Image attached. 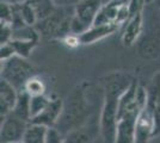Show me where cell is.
Here are the masks:
<instances>
[{"label":"cell","instance_id":"cell-6","mask_svg":"<svg viewBox=\"0 0 160 143\" xmlns=\"http://www.w3.org/2000/svg\"><path fill=\"white\" fill-rule=\"evenodd\" d=\"M139 115V111H133L118 118L115 143H135L136 121Z\"/></svg>","mask_w":160,"mask_h":143},{"label":"cell","instance_id":"cell-10","mask_svg":"<svg viewBox=\"0 0 160 143\" xmlns=\"http://www.w3.org/2000/svg\"><path fill=\"white\" fill-rule=\"evenodd\" d=\"M118 29H121L116 24H104V25H92L87 30L86 32L79 36V40L81 44H91L97 41H100L108 36L116 32Z\"/></svg>","mask_w":160,"mask_h":143},{"label":"cell","instance_id":"cell-1","mask_svg":"<svg viewBox=\"0 0 160 143\" xmlns=\"http://www.w3.org/2000/svg\"><path fill=\"white\" fill-rule=\"evenodd\" d=\"M132 82L133 80L128 75L121 73L110 75L105 81L104 102L99 118V131L103 143H115L120 99Z\"/></svg>","mask_w":160,"mask_h":143},{"label":"cell","instance_id":"cell-11","mask_svg":"<svg viewBox=\"0 0 160 143\" xmlns=\"http://www.w3.org/2000/svg\"><path fill=\"white\" fill-rule=\"evenodd\" d=\"M122 6L123 4H121L118 1H109V2L103 4V6L96 17L93 25H104V24L118 25V14H120Z\"/></svg>","mask_w":160,"mask_h":143},{"label":"cell","instance_id":"cell-26","mask_svg":"<svg viewBox=\"0 0 160 143\" xmlns=\"http://www.w3.org/2000/svg\"><path fill=\"white\" fill-rule=\"evenodd\" d=\"M14 55H16V51H14V48L12 47L11 43L1 45V48H0V59H1V62L10 60L11 57H13Z\"/></svg>","mask_w":160,"mask_h":143},{"label":"cell","instance_id":"cell-24","mask_svg":"<svg viewBox=\"0 0 160 143\" xmlns=\"http://www.w3.org/2000/svg\"><path fill=\"white\" fill-rule=\"evenodd\" d=\"M12 36H13V27L8 23H2L0 25V43L1 45L7 44L12 41Z\"/></svg>","mask_w":160,"mask_h":143},{"label":"cell","instance_id":"cell-22","mask_svg":"<svg viewBox=\"0 0 160 143\" xmlns=\"http://www.w3.org/2000/svg\"><path fill=\"white\" fill-rule=\"evenodd\" d=\"M160 136V95L155 99L153 107V134L152 138Z\"/></svg>","mask_w":160,"mask_h":143},{"label":"cell","instance_id":"cell-15","mask_svg":"<svg viewBox=\"0 0 160 143\" xmlns=\"http://www.w3.org/2000/svg\"><path fill=\"white\" fill-rule=\"evenodd\" d=\"M48 129H49V128H47V126L30 123L22 142L23 143H46L47 142Z\"/></svg>","mask_w":160,"mask_h":143},{"label":"cell","instance_id":"cell-20","mask_svg":"<svg viewBox=\"0 0 160 143\" xmlns=\"http://www.w3.org/2000/svg\"><path fill=\"white\" fill-rule=\"evenodd\" d=\"M50 102H52V99L46 94L31 97V119L42 113Z\"/></svg>","mask_w":160,"mask_h":143},{"label":"cell","instance_id":"cell-18","mask_svg":"<svg viewBox=\"0 0 160 143\" xmlns=\"http://www.w3.org/2000/svg\"><path fill=\"white\" fill-rule=\"evenodd\" d=\"M91 131L87 132L84 129V126H81L79 129L73 130L71 132H68L65 136V143H90L91 138Z\"/></svg>","mask_w":160,"mask_h":143},{"label":"cell","instance_id":"cell-19","mask_svg":"<svg viewBox=\"0 0 160 143\" xmlns=\"http://www.w3.org/2000/svg\"><path fill=\"white\" fill-rule=\"evenodd\" d=\"M37 42L38 41H11L10 43L14 48L16 55L28 59L31 54L32 49L37 45Z\"/></svg>","mask_w":160,"mask_h":143},{"label":"cell","instance_id":"cell-32","mask_svg":"<svg viewBox=\"0 0 160 143\" xmlns=\"http://www.w3.org/2000/svg\"><path fill=\"white\" fill-rule=\"evenodd\" d=\"M7 1H10V2H12V0H7ZM12 4H13V2H12Z\"/></svg>","mask_w":160,"mask_h":143},{"label":"cell","instance_id":"cell-7","mask_svg":"<svg viewBox=\"0 0 160 143\" xmlns=\"http://www.w3.org/2000/svg\"><path fill=\"white\" fill-rule=\"evenodd\" d=\"M63 106H65V104L61 99H52V102H49L46 110L38 116L32 118L30 123L43 125L47 128H55L62 116Z\"/></svg>","mask_w":160,"mask_h":143},{"label":"cell","instance_id":"cell-9","mask_svg":"<svg viewBox=\"0 0 160 143\" xmlns=\"http://www.w3.org/2000/svg\"><path fill=\"white\" fill-rule=\"evenodd\" d=\"M18 93L19 92L11 83L1 79L0 81V118L1 119H4L7 115L12 112L18 98Z\"/></svg>","mask_w":160,"mask_h":143},{"label":"cell","instance_id":"cell-4","mask_svg":"<svg viewBox=\"0 0 160 143\" xmlns=\"http://www.w3.org/2000/svg\"><path fill=\"white\" fill-rule=\"evenodd\" d=\"M29 124L30 123L14 116L12 112L7 115L4 119H1V131H0L1 143L22 142Z\"/></svg>","mask_w":160,"mask_h":143},{"label":"cell","instance_id":"cell-31","mask_svg":"<svg viewBox=\"0 0 160 143\" xmlns=\"http://www.w3.org/2000/svg\"><path fill=\"white\" fill-rule=\"evenodd\" d=\"M145 1H146V4H151L153 0H145Z\"/></svg>","mask_w":160,"mask_h":143},{"label":"cell","instance_id":"cell-17","mask_svg":"<svg viewBox=\"0 0 160 143\" xmlns=\"http://www.w3.org/2000/svg\"><path fill=\"white\" fill-rule=\"evenodd\" d=\"M24 91L28 92L31 97L43 95L46 94V83H44V81L41 78H38L37 75H35L27 82V85L24 87Z\"/></svg>","mask_w":160,"mask_h":143},{"label":"cell","instance_id":"cell-12","mask_svg":"<svg viewBox=\"0 0 160 143\" xmlns=\"http://www.w3.org/2000/svg\"><path fill=\"white\" fill-rule=\"evenodd\" d=\"M142 30V14H139L124 24L122 32V43L124 47H132L139 38Z\"/></svg>","mask_w":160,"mask_h":143},{"label":"cell","instance_id":"cell-30","mask_svg":"<svg viewBox=\"0 0 160 143\" xmlns=\"http://www.w3.org/2000/svg\"><path fill=\"white\" fill-rule=\"evenodd\" d=\"M24 1H27V0H12L13 4H19V2H24Z\"/></svg>","mask_w":160,"mask_h":143},{"label":"cell","instance_id":"cell-16","mask_svg":"<svg viewBox=\"0 0 160 143\" xmlns=\"http://www.w3.org/2000/svg\"><path fill=\"white\" fill-rule=\"evenodd\" d=\"M16 6H17V10H18V12H19L22 19L24 21V23H25L27 25H29V26H35V25L37 24V21H38L37 16L35 13L33 8L28 4L27 1L16 4Z\"/></svg>","mask_w":160,"mask_h":143},{"label":"cell","instance_id":"cell-23","mask_svg":"<svg viewBox=\"0 0 160 143\" xmlns=\"http://www.w3.org/2000/svg\"><path fill=\"white\" fill-rule=\"evenodd\" d=\"M145 5H147L145 0H130L127 5L128 11H129V19H132L139 14H142Z\"/></svg>","mask_w":160,"mask_h":143},{"label":"cell","instance_id":"cell-8","mask_svg":"<svg viewBox=\"0 0 160 143\" xmlns=\"http://www.w3.org/2000/svg\"><path fill=\"white\" fill-rule=\"evenodd\" d=\"M102 6H103L102 0H80L74 6V16L80 21L91 27L93 25L96 17Z\"/></svg>","mask_w":160,"mask_h":143},{"label":"cell","instance_id":"cell-2","mask_svg":"<svg viewBox=\"0 0 160 143\" xmlns=\"http://www.w3.org/2000/svg\"><path fill=\"white\" fill-rule=\"evenodd\" d=\"M90 106L86 104L82 89L74 91L71 97H68V105L63 106V112L59 123L55 126L63 136L68 132L81 128L84 123L90 117Z\"/></svg>","mask_w":160,"mask_h":143},{"label":"cell","instance_id":"cell-27","mask_svg":"<svg viewBox=\"0 0 160 143\" xmlns=\"http://www.w3.org/2000/svg\"><path fill=\"white\" fill-rule=\"evenodd\" d=\"M63 42L66 43V45H68V47L71 48H75L78 47L80 43V40H79V36H75V35H69V36H67L66 38L63 40Z\"/></svg>","mask_w":160,"mask_h":143},{"label":"cell","instance_id":"cell-33","mask_svg":"<svg viewBox=\"0 0 160 143\" xmlns=\"http://www.w3.org/2000/svg\"><path fill=\"white\" fill-rule=\"evenodd\" d=\"M4 143H8V142H4Z\"/></svg>","mask_w":160,"mask_h":143},{"label":"cell","instance_id":"cell-25","mask_svg":"<svg viewBox=\"0 0 160 143\" xmlns=\"http://www.w3.org/2000/svg\"><path fill=\"white\" fill-rule=\"evenodd\" d=\"M46 143H65V136L56 128H49Z\"/></svg>","mask_w":160,"mask_h":143},{"label":"cell","instance_id":"cell-5","mask_svg":"<svg viewBox=\"0 0 160 143\" xmlns=\"http://www.w3.org/2000/svg\"><path fill=\"white\" fill-rule=\"evenodd\" d=\"M72 7H58L56 11L53 14H50L43 21H37V24L35 25V29L38 31L40 36L47 37V38H54V36L56 34L58 29L60 27L62 21L66 19L69 14L68 10H71Z\"/></svg>","mask_w":160,"mask_h":143},{"label":"cell","instance_id":"cell-3","mask_svg":"<svg viewBox=\"0 0 160 143\" xmlns=\"http://www.w3.org/2000/svg\"><path fill=\"white\" fill-rule=\"evenodd\" d=\"M35 75V69L29 61L18 55L1 62V79L11 83L18 92L24 91L27 82Z\"/></svg>","mask_w":160,"mask_h":143},{"label":"cell","instance_id":"cell-34","mask_svg":"<svg viewBox=\"0 0 160 143\" xmlns=\"http://www.w3.org/2000/svg\"><path fill=\"white\" fill-rule=\"evenodd\" d=\"M18 143H23V142H18Z\"/></svg>","mask_w":160,"mask_h":143},{"label":"cell","instance_id":"cell-14","mask_svg":"<svg viewBox=\"0 0 160 143\" xmlns=\"http://www.w3.org/2000/svg\"><path fill=\"white\" fill-rule=\"evenodd\" d=\"M27 2L33 8L38 21L46 19L58 8L54 0H27Z\"/></svg>","mask_w":160,"mask_h":143},{"label":"cell","instance_id":"cell-13","mask_svg":"<svg viewBox=\"0 0 160 143\" xmlns=\"http://www.w3.org/2000/svg\"><path fill=\"white\" fill-rule=\"evenodd\" d=\"M12 113L18 118L30 123L31 121V95L25 91H20Z\"/></svg>","mask_w":160,"mask_h":143},{"label":"cell","instance_id":"cell-28","mask_svg":"<svg viewBox=\"0 0 160 143\" xmlns=\"http://www.w3.org/2000/svg\"><path fill=\"white\" fill-rule=\"evenodd\" d=\"M58 7H74L80 0H54Z\"/></svg>","mask_w":160,"mask_h":143},{"label":"cell","instance_id":"cell-29","mask_svg":"<svg viewBox=\"0 0 160 143\" xmlns=\"http://www.w3.org/2000/svg\"><path fill=\"white\" fill-rule=\"evenodd\" d=\"M103 1V4H105V2H109V1H118L121 4H123V5H128V2L130 1V0H102Z\"/></svg>","mask_w":160,"mask_h":143},{"label":"cell","instance_id":"cell-21","mask_svg":"<svg viewBox=\"0 0 160 143\" xmlns=\"http://www.w3.org/2000/svg\"><path fill=\"white\" fill-rule=\"evenodd\" d=\"M13 12L14 4L7 1V0H1V2H0V19H1V21L12 24Z\"/></svg>","mask_w":160,"mask_h":143}]
</instances>
